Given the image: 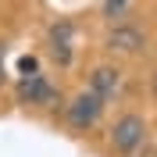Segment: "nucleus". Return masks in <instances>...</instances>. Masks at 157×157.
<instances>
[{
    "mask_svg": "<svg viewBox=\"0 0 157 157\" xmlns=\"http://www.w3.org/2000/svg\"><path fill=\"white\" fill-rule=\"evenodd\" d=\"M143 139H147V121L139 114H121L114 125H111V147L121 157L136 154V150L143 147Z\"/></svg>",
    "mask_w": 157,
    "mask_h": 157,
    "instance_id": "obj_1",
    "label": "nucleus"
},
{
    "mask_svg": "<svg viewBox=\"0 0 157 157\" xmlns=\"http://www.w3.org/2000/svg\"><path fill=\"white\" fill-rule=\"evenodd\" d=\"M100 114H104V100L93 93V89H82L78 97H71V104L64 107V118H68V125L78 128V132H86V128H93L100 121Z\"/></svg>",
    "mask_w": 157,
    "mask_h": 157,
    "instance_id": "obj_2",
    "label": "nucleus"
},
{
    "mask_svg": "<svg viewBox=\"0 0 157 157\" xmlns=\"http://www.w3.org/2000/svg\"><path fill=\"white\" fill-rule=\"evenodd\" d=\"M18 100L21 104H32V107H54L61 100V93H57L54 82H47L36 71V75H21L18 78Z\"/></svg>",
    "mask_w": 157,
    "mask_h": 157,
    "instance_id": "obj_3",
    "label": "nucleus"
},
{
    "mask_svg": "<svg viewBox=\"0 0 157 157\" xmlns=\"http://www.w3.org/2000/svg\"><path fill=\"white\" fill-rule=\"evenodd\" d=\"M71 43H75V25H71L68 18L54 21V25H50V36H47V47H50V57L57 61V68H68L71 64V57H75Z\"/></svg>",
    "mask_w": 157,
    "mask_h": 157,
    "instance_id": "obj_4",
    "label": "nucleus"
},
{
    "mask_svg": "<svg viewBox=\"0 0 157 157\" xmlns=\"http://www.w3.org/2000/svg\"><path fill=\"white\" fill-rule=\"evenodd\" d=\"M104 47L111 54H139V50L147 47V32L139 29V25H128V21H118L114 29L107 32L104 39Z\"/></svg>",
    "mask_w": 157,
    "mask_h": 157,
    "instance_id": "obj_5",
    "label": "nucleus"
},
{
    "mask_svg": "<svg viewBox=\"0 0 157 157\" xmlns=\"http://www.w3.org/2000/svg\"><path fill=\"white\" fill-rule=\"evenodd\" d=\"M89 89H93L104 104L114 100L118 89H121V68H114V64H97L93 75H89Z\"/></svg>",
    "mask_w": 157,
    "mask_h": 157,
    "instance_id": "obj_6",
    "label": "nucleus"
},
{
    "mask_svg": "<svg viewBox=\"0 0 157 157\" xmlns=\"http://www.w3.org/2000/svg\"><path fill=\"white\" fill-rule=\"evenodd\" d=\"M128 7H132V0H104V18L118 25V21L128 14Z\"/></svg>",
    "mask_w": 157,
    "mask_h": 157,
    "instance_id": "obj_7",
    "label": "nucleus"
},
{
    "mask_svg": "<svg viewBox=\"0 0 157 157\" xmlns=\"http://www.w3.org/2000/svg\"><path fill=\"white\" fill-rule=\"evenodd\" d=\"M18 71L21 75H36V57H21L18 61Z\"/></svg>",
    "mask_w": 157,
    "mask_h": 157,
    "instance_id": "obj_8",
    "label": "nucleus"
},
{
    "mask_svg": "<svg viewBox=\"0 0 157 157\" xmlns=\"http://www.w3.org/2000/svg\"><path fill=\"white\" fill-rule=\"evenodd\" d=\"M0 86H4V47H0Z\"/></svg>",
    "mask_w": 157,
    "mask_h": 157,
    "instance_id": "obj_9",
    "label": "nucleus"
},
{
    "mask_svg": "<svg viewBox=\"0 0 157 157\" xmlns=\"http://www.w3.org/2000/svg\"><path fill=\"white\" fill-rule=\"evenodd\" d=\"M154 97H157V68H154Z\"/></svg>",
    "mask_w": 157,
    "mask_h": 157,
    "instance_id": "obj_10",
    "label": "nucleus"
}]
</instances>
